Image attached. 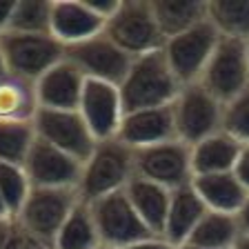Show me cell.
<instances>
[{"label": "cell", "instance_id": "cell-1", "mask_svg": "<svg viewBox=\"0 0 249 249\" xmlns=\"http://www.w3.org/2000/svg\"><path fill=\"white\" fill-rule=\"evenodd\" d=\"M118 89L124 111H136V109L174 105L182 85L171 71L165 52L158 49V52L134 58Z\"/></svg>", "mask_w": 249, "mask_h": 249}, {"label": "cell", "instance_id": "cell-2", "mask_svg": "<svg viewBox=\"0 0 249 249\" xmlns=\"http://www.w3.org/2000/svg\"><path fill=\"white\" fill-rule=\"evenodd\" d=\"M134 178V149L118 138L98 140L91 156L83 162L78 196L93 202L109 194L123 192Z\"/></svg>", "mask_w": 249, "mask_h": 249}, {"label": "cell", "instance_id": "cell-3", "mask_svg": "<svg viewBox=\"0 0 249 249\" xmlns=\"http://www.w3.org/2000/svg\"><path fill=\"white\" fill-rule=\"evenodd\" d=\"M80 196L76 189H56V187H31L22 209L14 218L18 229L31 240L42 245H53L60 227L65 225Z\"/></svg>", "mask_w": 249, "mask_h": 249}, {"label": "cell", "instance_id": "cell-4", "mask_svg": "<svg viewBox=\"0 0 249 249\" xmlns=\"http://www.w3.org/2000/svg\"><path fill=\"white\" fill-rule=\"evenodd\" d=\"M105 34L131 58L158 52L167 42L158 27V20H156L151 0L120 2L118 11L107 20Z\"/></svg>", "mask_w": 249, "mask_h": 249}, {"label": "cell", "instance_id": "cell-5", "mask_svg": "<svg viewBox=\"0 0 249 249\" xmlns=\"http://www.w3.org/2000/svg\"><path fill=\"white\" fill-rule=\"evenodd\" d=\"M0 49L5 56L7 71L36 83L52 67L65 60L67 47L52 34H20L7 31L0 36Z\"/></svg>", "mask_w": 249, "mask_h": 249}, {"label": "cell", "instance_id": "cell-6", "mask_svg": "<svg viewBox=\"0 0 249 249\" xmlns=\"http://www.w3.org/2000/svg\"><path fill=\"white\" fill-rule=\"evenodd\" d=\"M225 105L209 93L200 83L185 85L174 100V123L176 138L194 147L223 129Z\"/></svg>", "mask_w": 249, "mask_h": 249}, {"label": "cell", "instance_id": "cell-7", "mask_svg": "<svg viewBox=\"0 0 249 249\" xmlns=\"http://www.w3.org/2000/svg\"><path fill=\"white\" fill-rule=\"evenodd\" d=\"M198 83L213 93L220 103H229L249 87V52L247 40L220 36L207 67Z\"/></svg>", "mask_w": 249, "mask_h": 249}, {"label": "cell", "instance_id": "cell-8", "mask_svg": "<svg viewBox=\"0 0 249 249\" xmlns=\"http://www.w3.org/2000/svg\"><path fill=\"white\" fill-rule=\"evenodd\" d=\"M89 207H91L93 223L103 245L124 249L140 240L154 238L151 229L142 223V218L134 209L124 189L89 202Z\"/></svg>", "mask_w": 249, "mask_h": 249}, {"label": "cell", "instance_id": "cell-9", "mask_svg": "<svg viewBox=\"0 0 249 249\" xmlns=\"http://www.w3.org/2000/svg\"><path fill=\"white\" fill-rule=\"evenodd\" d=\"M134 176L162 185L167 189H176L192 182V147L174 138L134 149Z\"/></svg>", "mask_w": 249, "mask_h": 249}, {"label": "cell", "instance_id": "cell-10", "mask_svg": "<svg viewBox=\"0 0 249 249\" xmlns=\"http://www.w3.org/2000/svg\"><path fill=\"white\" fill-rule=\"evenodd\" d=\"M218 40H220V34L207 18L200 25L192 27L185 34H178L165 42V47H162L165 58L182 87L200 80Z\"/></svg>", "mask_w": 249, "mask_h": 249}, {"label": "cell", "instance_id": "cell-11", "mask_svg": "<svg viewBox=\"0 0 249 249\" xmlns=\"http://www.w3.org/2000/svg\"><path fill=\"white\" fill-rule=\"evenodd\" d=\"M36 136L45 142L62 149L65 154L85 162L91 156L93 147L98 140L89 131L85 118L78 109H38L34 118Z\"/></svg>", "mask_w": 249, "mask_h": 249}, {"label": "cell", "instance_id": "cell-12", "mask_svg": "<svg viewBox=\"0 0 249 249\" xmlns=\"http://www.w3.org/2000/svg\"><path fill=\"white\" fill-rule=\"evenodd\" d=\"M65 58L71 60L85 73L87 80H103V83H111L118 87L134 62V58L123 52L105 31L89 40L67 47Z\"/></svg>", "mask_w": 249, "mask_h": 249}, {"label": "cell", "instance_id": "cell-13", "mask_svg": "<svg viewBox=\"0 0 249 249\" xmlns=\"http://www.w3.org/2000/svg\"><path fill=\"white\" fill-rule=\"evenodd\" d=\"M22 167L29 176L31 187H56V189H76L78 192L83 162L58 147L45 142L38 136Z\"/></svg>", "mask_w": 249, "mask_h": 249}, {"label": "cell", "instance_id": "cell-14", "mask_svg": "<svg viewBox=\"0 0 249 249\" xmlns=\"http://www.w3.org/2000/svg\"><path fill=\"white\" fill-rule=\"evenodd\" d=\"M78 111L85 118L96 140L118 138L120 124L124 118V105L120 98L118 85L103 83V80H87Z\"/></svg>", "mask_w": 249, "mask_h": 249}, {"label": "cell", "instance_id": "cell-15", "mask_svg": "<svg viewBox=\"0 0 249 249\" xmlns=\"http://www.w3.org/2000/svg\"><path fill=\"white\" fill-rule=\"evenodd\" d=\"M176 138V123H174V105L165 107H149L124 111L123 124L118 131V140L131 149L158 145L165 140Z\"/></svg>", "mask_w": 249, "mask_h": 249}, {"label": "cell", "instance_id": "cell-16", "mask_svg": "<svg viewBox=\"0 0 249 249\" xmlns=\"http://www.w3.org/2000/svg\"><path fill=\"white\" fill-rule=\"evenodd\" d=\"M105 18L93 11L89 0H53L52 36L65 47L78 45L105 31Z\"/></svg>", "mask_w": 249, "mask_h": 249}, {"label": "cell", "instance_id": "cell-17", "mask_svg": "<svg viewBox=\"0 0 249 249\" xmlns=\"http://www.w3.org/2000/svg\"><path fill=\"white\" fill-rule=\"evenodd\" d=\"M85 83V73L65 58L36 80L38 103L45 109H78Z\"/></svg>", "mask_w": 249, "mask_h": 249}, {"label": "cell", "instance_id": "cell-18", "mask_svg": "<svg viewBox=\"0 0 249 249\" xmlns=\"http://www.w3.org/2000/svg\"><path fill=\"white\" fill-rule=\"evenodd\" d=\"M205 212H207V207H205V202L198 196L192 182L171 189L169 212H167L162 238L167 243H171L174 247L182 245L189 238V233L194 231V227L198 225V220L205 216Z\"/></svg>", "mask_w": 249, "mask_h": 249}, {"label": "cell", "instance_id": "cell-19", "mask_svg": "<svg viewBox=\"0 0 249 249\" xmlns=\"http://www.w3.org/2000/svg\"><path fill=\"white\" fill-rule=\"evenodd\" d=\"M194 189L202 198L205 207L212 212L223 213H236L243 209L249 192L243 187V182L236 178L233 171L225 174H207V176H194L192 178Z\"/></svg>", "mask_w": 249, "mask_h": 249}, {"label": "cell", "instance_id": "cell-20", "mask_svg": "<svg viewBox=\"0 0 249 249\" xmlns=\"http://www.w3.org/2000/svg\"><path fill=\"white\" fill-rule=\"evenodd\" d=\"M243 149V142L229 136L227 131H216L209 138L200 140L192 147V169L194 176H207V174H225L233 171L236 160Z\"/></svg>", "mask_w": 249, "mask_h": 249}, {"label": "cell", "instance_id": "cell-21", "mask_svg": "<svg viewBox=\"0 0 249 249\" xmlns=\"http://www.w3.org/2000/svg\"><path fill=\"white\" fill-rule=\"evenodd\" d=\"M127 198L131 200L134 209L138 212V216L142 218V223L151 229L154 236H160L165 231V220L167 212H169V200H171V189L162 185H156L151 180L134 176L127 187Z\"/></svg>", "mask_w": 249, "mask_h": 249}, {"label": "cell", "instance_id": "cell-22", "mask_svg": "<svg viewBox=\"0 0 249 249\" xmlns=\"http://www.w3.org/2000/svg\"><path fill=\"white\" fill-rule=\"evenodd\" d=\"M38 103L36 83L7 73L0 80V120L2 123H34Z\"/></svg>", "mask_w": 249, "mask_h": 249}, {"label": "cell", "instance_id": "cell-23", "mask_svg": "<svg viewBox=\"0 0 249 249\" xmlns=\"http://www.w3.org/2000/svg\"><path fill=\"white\" fill-rule=\"evenodd\" d=\"M165 40L207 20V0H151Z\"/></svg>", "mask_w": 249, "mask_h": 249}, {"label": "cell", "instance_id": "cell-24", "mask_svg": "<svg viewBox=\"0 0 249 249\" xmlns=\"http://www.w3.org/2000/svg\"><path fill=\"white\" fill-rule=\"evenodd\" d=\"M240 233H243V229H240L236 213H223L207 209L185 243L198 245V247L205 249H233L236 240L240 238Z\"/></svg>", "mask_w": 249, "mask_h": 249}, {"label": "cell", "instance_id": "cell-25", "mask_svg": "<svg viewBox=\"0 0 249 249\" xmlns=\"http://www.w3.org/2000/svg\"><path fill=\"white\" fill-rule=\"evenodd\" d=\"M100 243L98 229L93 223V213L89 202L78 200V205L71 209L65 225L60 227L53 247L56 249H96Z\"/></svg>", "mask_w": 249, "mask_h": 249}, {"label": "cell", "instance_id": "cell-26", "mask_svg": "<svg viewBox=\"0 0 249 249\" xmlns=\"http://www.w3.org/2000/svg\"><path fill=\"white\" fill-rule=\"evenodd\" d=\"M207 18L220 36L249 42V0H207Z\"/></svg>", "mask_w": 249, "mask_h": 249}, {"label": "cell", "instance_id": "cell-27", "mask_svg": "<svg viewBox=\"0 0 249 249\" xmlns=\"http://www.w3.org/2000/svg\"><path fill=\"white\" fill-rule=\"evenodd\" d=\"M36 140L34 123H2L0 120V162L25 165Z\"/></svg>", "mask_w": 249, "mask_h": 249}, {"label": "cell", "instance_id": "cell-28", "mask_svg": "<svg viewBox=\"0 0 249 249\" xmlns=\"http://www.w3.org/2000/svg\"><path fill=\"white\" fill-rule=\"evenodd\" d=\"M53 0H16L9 31L20 34H52Z\"/></svg>", "mask_w": 249, "mask_h": 249}, {"label": "cell", "instance_id": "cell-29", "mask_svg": "<svg viewBox=\"0 0 249 249\" xmlns=\"http://www.w3.org/2000/svg\"><path fill=\"white\" fill-rule=\"evenodd\" d=\"M31 194V182L22 165L14 162H0V196L7 205L11 218L18 216L27 196Z\"/></svg>", "mask_w": 249, "mask_h": 249}, {"label": "cell", "instance_id": "cell-30", "mask_svg": "<svg viewBox=\"0 0 249 249\" xmlns=\"http://www.w3.org/2000/svg\"><path fill=\"white\" fill-rule=\"evenodd\" d=\"M223 131H227L243 145H249V87L225 103Z\"/></svg>", "mask_w": 249, "mask_h": 249}, {"label": "cell", "instance_id": "cell-31", "mask_svg": "<svg viewBox=\"0 0 249 249\" xmlns=\"http://www.w3.org/2000/svg\"><path fill=\"white\" fill-rule=\"evenodd\" d=\"M16 233H18V225L11 216H0V249H9L14 243Z\"/></svg>", "mask_w": 249, "mask_h": 249}, {"label": "cell", "instance_id": "cell-32", "mask_svg": "<svg viewBox=\"0 0 249 249\" xmlns=\"http://www.w3.org/2000/svg\"><path fill=\"white\" fill-rule=\"evenodd\" d=\"M233 174H236V178L243 182V187L249 192V145H243V149H240V156L236 160V167H233Z\"/></svg>", "mask_w": 249, "mask_h": 249}, {"label": "cell", "instance_id": "cell-33", "mask_svg": "<svg viewBox=\"0 0 249 249\" xmlns=\"http://www.w3.org/2000/svg\"><path fill=\"white\" fill-rule=\"evenodd\" d=\"M14 9H16V0H0V36L9 31Z\"/></svg>", "mask_w": 249, "mask_h": 249}, {"label": "cell", "instance_id": "cell-34", "mask_svg": "<svg viewBox=\"0 0 249 249\" xmlns=\"http://www.w3.org/2000/svg\"><path fill=\"white\" fill-rule=\"evenodd\" d=\"M124 249H174V245L167 243V240L160 238V236H154V238L140 240V243H134V245H129V247H124Z\"/></svg>", "mask_w": 249, "mask_h": 249}, {"label": "cell", "instance_id": "cell-35", "mask_svg": "<svg viewBox=\"0 0 249 249\" xmlns=\"http://www.w3.org/2000/svg\"><path fill=\"white\" fill-rule=\"evenodd\" d=\"M238 223H240L243 233H249V196H247V200H245L243 209L238 212Z\"/></svg>", "mask_w": 249, "mask_h": 249}, {"label": "cell", "instance_id": "cell-36", "mask_svg": "<svg viewBox=\"0 0 249 249\" xmlns=\"http://www.w3.org/2000/svg\"><path fill=\"white\" fill-rule=\"evenodd\" d=\"M20 231V229H18ZM20 236H22V245H25V249H56L53 245H42V243H36V240H31L29 236H25V233L20 231Z\"/></svg>", "mask_w": 249, "mask_h": 249}, {"label": "cell", "instance_id": "cell-37", "mask_svg": "<svg viewBox=\"0 0 249 249\" xmlns=\"http://www.w3.org/2000/svg\"><path fill=\"white\" fill-rule=\"evenodd\" d=\"M233 249H249V233H240V238L236 240Z\"/></svg>", "mask_w": 249, "mask_h": 249}, {"label": "cell", "instance_id": "cell-38", "mask_svg": "<svg viewBox=\"0 0 249 249\" xmlns=\"http://www.w3.org/2000/svg\"><path fill=\"white\" fill-rule=\"evenodd\" d=\"M9 249H25V245H22V236H20V231L16 233V238H14V243L9 245Z\"/></svg>", "mask_w": 249, "mask_h": 249}, {"label": "cell", "instance_id": "cell-39", "mask_svg": "<svg viewBox=\"0 0 249 249\" xmlns=\"http://www.w3.org/2000/svg\"><path fill=\"white\" fill-rule=\"evenodd\" d=\"M7 65H5V56H2V49H0V80H2V78L7 76Z\"/></svg>", "mask_w": 249, "mask_h": 249}, {"label": "cell", "instance_id": "cell-40", "mask_svg": "<svg viewBox=\"0 0 249 249\" xmlns=\"http://www.w3.org/2000/svg\"><path fill=\"white\" fill-rule=\"evenodd\" d=\"M174 249H205V247H198V245H192V243H182V245H176Z\"/></svg>", "mask_w": 249, "mask_h": 249}, {"label": "cell", "instance_id": "cell-41", "mask_svg": "<svg viewBox=\"0 0 249 249\" xmlns=\"http://www.w3.org/2000/svg\"><path fill=\"white\" fill-rule=\"evenodd\" d=\"M0 216H9V212H7V205H5V200H2V196H0Z\"/></svg>", "mask_w": 249, "mask_h": 249}, {"label": "cell", "instance_id": "cell-42", "mask_svg": "<svg viewBox=\"0 0 249 249\" xmlns=\"http://www.w3.org/2000/svg\"><path fill=\"white\" fill-rule=\"evenodd\" d=\"M96 249H116V247H109V245H98Z\"/></svg>", "mask_w": 249, "mask_h": 249}, {"label": "cell", "instance_id": "cell-43", "mask_svg": "<svg viewBox=\"0 0 249 249\" xmlns=\"http://www.w3.org/2000/svg\"><path fill=\"white\" fill-rule=\"evenodd\" d=\"M247 52H249V42H247Z\"/></svg>", "mask_w": 249, "mask_h": 249}]
</instances>
